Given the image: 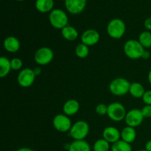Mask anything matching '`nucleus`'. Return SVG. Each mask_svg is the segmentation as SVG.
<instances>
[{
  "label": "nucleus",
  "mask_w": 151,
  "mask_h": 151,
  "mask_svg": "<svg viewBox=\"0 0 151 151\" xmlns=\"http://www.w3.org/2000/svg\"><path fill=\"white\" fill-rule=\"evenodd\" d=\"M137 151H147L145 150V149H143V150H137Z\"/></svg>",
  "instance_id": "36"
},
{
  "label": "nucleus",
  "mask_w": 151,
  "mask_h": 151,
  "mask_svg": "<svg viewBox=\"0 0 151 151\" xmlns=\"http://www.w3.org/2000/svg\"><path fill=\"white\" fill-rule=\"evenodd\" d=\"M103 138L112 145L121 139V131L114 126H108L103 129Z\"/></svg>",
  "instance_id": "13"
},
{
  "label": "nucleus",
  "mask_w": 151,
  "mask_h": 151,
  "mask_svg": "<svg viewBox=\"0 0 151 151\" xmlns=\"http://www.w3.org/2000/svg\"><path fill=\"white\" fill-rule=\"evenodd\" d=\"M144 26L146 30L151 31V16H149L148 18L145 19L144 22Z\"/></svg>",
  "instance_id": "30"
},
{
  "label": "nucleus",
  "mask_w": 151,
  "mask_h": 151,
  "mask_svg": "<svg viewBox=\"0 0 151 151\" xmlns=\"http://www.w3.org/2000/svg\"><path fill=\"white\" fill-rule=\"evenodd\" d=\"M150 56H151V55H150V52L145 50L144 53H143L142 58L144 59V60H148V59L150 58Z\"/></svg>",
  "instance_id": "32"
},
{
  "label": "nucleus",
  "mask_w": 151,
  "mask_h": 151,
  "mask_svg": "<svg viewBox=\"0 0 151 151\" xmlns=\"http://www.w3.org/2000/svg\"><path fill=\"white\" fill-rule=\"evenodd\" d=\"M75 52L79 58H86L89 55V47L81 43L75 47Z\"/></svg>",
  "instance_id": "25"
},
{
  "label": "nucleus",
  "mask_w": 151,
  "mask_h": 151,
  "mask_svg": "<svg viewBox=\"0 0 151 151\" xmlns=\"http://www.w3.org/2000/svg\"><path fill=\"white\" fill-rule=\"evenodd\" d=\"M61 35L64 39L69 41H74L78 38V31L74 27L67 25L61 29Z\"/></svg>",
  "instance_id": "18"
},
{
  "label": "nucleus",
  "mask_w": 151,
  "mask_h": 151,
  "mask_svg": "<svg viewBox=\"0 0 151 151\" xmlns=\"http://www.w3.org/2000/svg\"><path fill=\"white\" fill-rule=\"evenodd\" d=\"M144 119L145 117L140 109H133L127 111L125 122L127 126L135 128L142 124Z\"/></svg>",
  "instance_id": "10"
},
{
  "label": "nucleus",
  "mask_w": 151,
  "mask_h": 151,
  "mask_svg": "<svg viewBox=\"0 0 151 151\" xmlns=\"http://www.w3.org/2000/svg\"><path fill=\"white\" fill-rule=\"evenodd\" d=\"M54 58V52L51 48L42 47L37 50L34 55V60L39 66H47L52 61Z\"/></svg>",
  "instance_id": "7"
},
{
  "label": "nucleus",
  "mask_w": 151,
  "mask_h": 151,
  "mask_svg": "<svg viewBox=\"0 0 151 151\" xmlns=\"http://www.w3.org/2000/svg\"><path fill=\"white\" fill-rule=\"evenodd\" d=\"M87 0H65L64 4L66 10L72 15L82 13L86 8Z\"/></svg>",
  "instance_id": "11"
},
{
  "label": "nucleus",
  "mask_w": 151,
  "mask_h": 151,
  "mask_svg": "<svg viewBox=\"0 0 151 151\" xmlns=\"http://www.w3.org/2000/svg\"><path fill=\"white\" fill-rule=\"evenodd\" d=\"M126 114V109L122 103L114 102L108 105L107 115L109 119L114 122H121L125 120Z\"/></svg>",
  "instance_id": "6"
},
{
  "label": "nucleus",
  "mask_w": 151,
  "mask_h": 151,
  "mask_svg": "<svg viewBox=\"0 0 151 151\" xmlns=\"http://www.w3.org/2000/svg\"><path fill=\"white\" fill-rule=\"evenodd\" d=\"M90 127L87 122L84 120H78L72 124L69 135L74 140H85L89 134Z\"/></svg>",
  "instance_id": "5"
},
{
  "label": "nucleus",
  "mask_w": 151,
  "mask_h": 151,
  "mask_svg": "<svg viewBox=\"0 0 151 151\" xmlns=\"http://www.w3.org/2000/svg\"><path fill=\"white\" fill-rule=\"evenodd\" d=\"M16 1H24V0H16Z\"/></svg>",
  "instance_id": "37"
},
{
  "label": "nucleus",
  "mask_w": 151,
  "mask_h": 151,
  "mask_svg": "<svg viewBox=\"0 0 151 151\" xmlns=\"http://www.w3.org/2000/svg\"><path fill=\"white\" fill-rule=\"evenodd\" d=\"M142 100L145 105L151 106V90L145 91L144 95L142 97Z\"/></svg>",
  "instance_id": "28"
},
{
  "label": "nucleus",
  "mask_w": 151,
  "mask_h": 151,
  "mask_svg": "<svg viewBox=\"0 0 151 151\" xmlns=\"http://www.w3.org/2000/svg\"><path fill=\"white\" fill-rule=\"evenodd\" d=\"M106 31L109 37L114 39H120L126 32V25L123 20L120 19H113L109 22Z\"/></svg>",
  "instance_id": "2"
},
{
  "label": "nucleus",
  "mask_w": 151,
  "mask_h": 151,
  "mask_svg": "<svg viewBox=\"0 0 151 151\" xmlns=\"http://www.w3.org/2000/svg\"><path fill=\"white\" fill-rule=\"evenodd\" d=\"M54 0H36L35 8L40 13H50L54 8Z\"/></svg>",
  "instance_id": "17"
},
{
  "label": "nucleus",
  "mask_w": 151,
  "mask_h": 151,
  "mask_svg": "<svg viewBox=\"0 0 151 151\" xmlns=\"http://www.w3.org/2000/svg\"><path fill=\"white\" fill-rule=\"evenodd\" d=\"M49 21L52 27L60 30L69 25V18L67 14L61 9H53L49 15Z\"/></svg>",
  "instance_id": "4"
},
{
  "label": "nucleus",
  "mask_w": 151,
  "mask_h": 151,
  "mask_svg": "<svg viewBox=\"0 0 151 151\" xmlns=\"http://www.w3.org/2000/svg\"><path fill=\"white\" fill-rule=\"evenodd\" d=\"M3 47L8 52L15 53L20 50L21 43L16 37L8 36L3 41Z\"/></svg>",
  "instance_id": "14"
},
{
  "label": "nucleus",
  "mask_w": 151,
  "mask_h": 151,
  "mask_svg": "<svg viewBox=\"0 0 151 151\" xmlns=\"http://www.w3.org/2000/svg\"><path fill=\"white\" fill-rule=\"evenodd\" d=\"M36 76L32 69L24 68L19 72L17 77V82L22 88H29L35 82Z\"/></svg>",
  "instance_id": "9"
},
{
  "label": "nucleus",
  "mask_w": 151,
  "mask_h": 151,
  "mask_svg": "<svg viewBox=\"0 0 151 151\" xmlns=\"http://www.w3.org/2000/svg\"><path fill=\"white\" fill-rule=\"evenodd\" d=\"M142 113L145 118H150L151 117V106L145 105L142 109H141Z\"/></svg>",
  "instance_id": "29"
},
{
  "label": "nucleus",
  "mask_w": 151,
  "mask_h": 151,
  "mask_svg": "<svg viewBox=\"0 0 151 151\" xmlns=\"http://www.w3.org/2000/svg\"><path fill=\"white\" fill-rule=\"evenodd\" d=\"M11 69L10 60H9L7 57L1 56L0 58V77L1 78L7 77L10 72Z\"/></svg>",
  "instance_id": "21"
},
{
  "label": "nucleus",
  "mask_w": 151,
  "mask_h": 151,
  "mask_svg": "<svg viewBox=\"0 0 151 151\" xmlns=\"http://www.w3.org/2000/svg\"><path fill=\"white\" fill-rule=\"evenodd\" d=\"M137 139V131L134 128L125 126L121 131V139L129 144L134 142Z\"/></svg>",
  "instance_id": "16"
},
{
  "label": "nucleus",
  "mask_w": 151,
  "mask_h": 151,
  "mask_svg": "<svg viewBox=\"0 0 151 151\" xmlns=\"http://www.w3.org/2000/svg\"><path fill=\"white\" fill-rule=\"evenodd\" d=\"M147 81H148V83L151 85V69L148 72V74H147Z\"/></svg>",
  "instance_id": "35"
},
{
  "label": "nucleus",
  "mask_w": 151,
  "mask_h": 151,
  "mask_svg": "<svg viewBox=\"0 0 151 151\" xmlns=\"http://www.w3.org/2000/svg\"><path fill=\"white\" fill-rule=\"evenodd\" d=\"M16 151H34V150H32L31 148H29V147H20V148H19Z\"/></svg>",
  "instance_id": "34"
},
{
  "label": "nucleus",
  "mask_w": 151,
  "mask_h": 151,
  "mask_svg": "<svg viewBox=\"0 0 151 151\" xmlns=\"http://www.w3.org/2000/svg\"><path fill=\"white\" fill-rule=\"evenodd\" d=\"M52 125L55 129L60 133L69 132L72 126V122L69 116L64 114L55 115L52 119Z\"/></svg>",
  "instance_id": "8"
},
{
  "label": "nucleus",
  "mask_w": 151,
  "mask_h": 151,
  "mask_svg": "<svg viewBox=\"0 0 151 151\" xmlns=\"http://www.w3.org/2000/svg\"><path fill=\"white\" fill-rule=\"evenodd\" d=\"M145 90L144 86L139 82H133L131 83L129 94L134 98H142L144 95Z\"/></svg>",
  "instance_id": "20"
},
{
  "label": "nucleus",
  "mask_w": 151,
  "mask_h": 151,
  "mask_svg": "<svg viewBox=\"0 0 151 151\" xmlns=\"http://www.w3.org/2000/svg\"><path fill=\"white\" fill-rule=\"evenodd\" d=\"M131 83L124 78H116L109 83V91L113 95L122 97L129 93Z\"/></svg>",
  "instance_id": "3"
},
{
  "label": "nucleus",
  "mask_w": 151,
  "mask_h": 151,
  "mask_svg": "<svg viewBox=\"0 0 151 151\" xmlns=\"http://www.w3.org/2000/svg\"><path fill=\"white\" fill-rule=\"evenodd\" d=\"M123 50L125 55L128 58L131 60H137L142 58L145 49L138 40L130 39L124 44Z\"/></svg>",
  "instance_id": "1"
},
{
  "label": "nucleus",
  "mask_w": 151,
  "mask_h": 151,
  "mask_svg": "<svg viewBox=\"0 0 151 151\" xmlns=\"http://www.w3.org/2000/svg\"><path fill=\"white\" fill-rule=\"evenodd\" d=\"M111 151H132V147L131 144L120 139L112 144Z\"/></svg>",
  "instance_id": "24"
},
{
  "label": "nucleus",
  "mask_w": 151,
  "mask_h": 151,
  "mask_svg": "<svg viewBox=\"0 0 151 151\" xmlns=\"http://www.w3.org/2000/svg\"><path fill=\"white\" fill-rule=\"evenodd\" d=\"M100 35L94 29H88L84 31L81 36V43L86 44L88 47L94 46L100 41Z\"/></svg>",
  "instance_id": "12"
},
{
  "label": "nucleus",
  "mask_w": 151,
  "mask_h": 151,
  "mask_svg": "<svg viewBox=\"0 0 151 151\" xmlns=\"http://www.w3.org/2000/svg\"><path fill=\"white\" fill-rule=\"evenodd\" d=\"M10 64H11L12 70L19 71L22 70L23 66V61L22 59L19 58H13L10 60Z\"/></svg>",
  "instance_id": "26"
},
{
  "label": "nucleus",
  "mask_w": 151,
  "mask_h": 151,
  "mask_svg": "<svg viewBox=\"0 0 151 151\" xmlns=\"http://www.w3.org/2000/svg\"><path fill=\"white\" fill-rule=\"evenodd\" d=\"M80 109V103L75 99H70L65 102L63 106V112L68 116H73L76 114Z\"/></svg>",
  "instance_id": "15"
},
{
  "label": "nucleus",
  "mask_w": 151,
  "mask_h": 151,
  "mask_svg": "<svg viewBox=\"0 0 151 151\" xmlns=\"http://www.w3.org/2000/svg\"><path fill=\"white\" fill-rule=\"evenodd\" d=\"M32 70H33L34 74H35L36 77L39 76V75L42 73V70H41V68L40 67V66H36V67L33 68Z\"/></svg>",
  "instance_id": "31"
},
{
  "label": "nucleus",
  "mask_w": 151,
  "mask_h": 151,
  "mask_svg": "<svg viewBox=\"0 0 151 151\" xmlns=\"http://www.w3.org/2000/svg\"><path fill=\"white\" fill-rule=\"evenodd\" d=\"M110 143L103 138L99 139L93 145L94 151H109L111 150Z\"/></svg>",
  "instance_id": "23"
},
{
  "label": "nucleus",
  "mask_w": 151,
  "mask_h": 151,
  "mask_svg": "<svg viewBox=\"0 0 151 151\" xmlns=\"http://www.w3.org/2000/svg\"><path fill=\"white\" fill-rule=\"evenodd\" d=\"M95 111L100 116H104L108 113V106L105 103H99L95 108Z\"/></svg>",
  "instance_id": "27"
},
{
  "label": "nucleus",
  "mask_w": 151,
  "mask_h": 151,
  "mask_svg": "<svg viewBox=\"0 0 151 151\" xmlns=\"http://www.w3.org/2000/svg\"><path fill=\"white\" fill-rule=\"evenodd\" d=\"M138 41L142 45L145 49L151 48V32L148 30H145L139 34Z\"/></svg>",
  "instance_id": "22"
},
{
  "label": "nucleus",
  "mask_w": 151,
  "mask_h": 151,
  "mask_svg": "<svg viewBox=\"0 0 151 151\" xmlns=\"http://www.w3.org/2000/svg\"><path fill=\"white\" fill-rule=\"evenodd\" d=\"M145 149L147 151H151V139L148 140V141L145 143Z\"/></svg>",
  "instance_id": "33"
},
{
  "label": "nucleus",
  "mask_w": 151,
  "mask_h": 151,
  "mask_svg": "<svg viewBox=\"0 0 151 151\" xmlns=\"http://www.w3.org/2000/svg\"><path fill=\"white\" fill-rule=\"evenodd\" d=\"M67 151H91V148L88 142L86 140H74L70 143Z\"/></svg>",
  "instance_id": "19"
}]
</instances>
